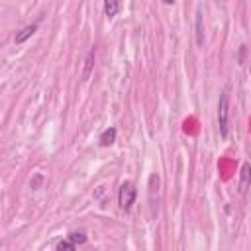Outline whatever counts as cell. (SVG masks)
I'll return each instance as SVG.
<instances>
[{"instance_id":"6da1fadb","label":"cell","mask_w":251,"mask_h":251,"mask_svg":"<svg viewBox=\"0 0 251 251\" xmlns=\"http://www.w3.org/2000/svg\"><path fill=\"white\" fill-rule=\"evenodd\" d=\"M228 122H230V94L228 88L220 94L218 102V128H220V138H228Z\"/></svg>"},{"instance_id":"7a4b0ae2","label":"cell","mask_w":251,"mask_h":251,"mask_svg":"<svg viewBox=\"0 0 251 251\" xmlns=\"http://www.w3.org/2000/svg\"><path fill=\"white\" fill-rule=\"evenodd\" d=\"M136 198H138L136 185H134V183H130V181H126V183L120 187V190H118V204H120V208H122V210H126V212L132 210V206H134Z\"/></svg>"},{"instance_id":"3957f363","label":"cell","mask_w":251,"mask_h":251,"mask_svg":"<svg viewBox=\"0 0 251 251\" xmlns=\"http://www.w3.org/2000/svg\"><path fill=\"white\" fill-rule=\"evenodd\" d=\"M249 187H251V165L249 163H243L241 165V171H239V192L245 194Z\"/></svg>"},{"instance_id":"277c9868","label":"cell","mask_w":251,"mask_h":251,"mask_svg":"<svg viewBox=\"0 0 251 251\" xmlns=\"http://www.w3.org/2000/svg\"><path fill=\"white\" fill-rule=\"evenodd\" d=\"M194 34H196V45H204V24H202V8H196V18H194Z\"/></svg>"},{"instance_id":"5b68a950","label":"cell","mask_w":251,"mask_h":251,"mask_svg":"<svg viewBox=\"0 0 251 251\" xmlns=\"http://www.w3.org/2000/svg\"><path fill=\"white\" fill-rule=\"evenodd\" d=\"M38 32V24H30V26H26V28H22L18 34H16V38H14V42L20 45V43H24L26 40H30L34 34Z\"/></svg>"},{"instance_id":"8992f818","label":"cell","mask_w":251,"mask_h":251,"mask_svg":"<svg viewBox=\"0 0 251 251\" xmlns=\"http://www.w3.org/2000/svg\"><path fill=\"white\" fill-rule=\"evenodd\" d=\"M116 136H118V132H116V128H106L102 134H100V146L102 147H110L114 142H116Z\"/></svg>"},{"instance_id":"52a82bcc","label":"cell","mask_w":251,"mask_h":251,"mask_svg":"<svg viewBox=\"0 0 251 251\" xmlns=\"http://www.w3.org/2000/svg\"><path fill=\"white\" fill-rule=\"evenodd\" d=\"M118 12H120V0H104V14L108 18L118 16Z\"/></svg>"},{"instance_id":"ba28073f","label":"cell","mask_w":251,"mask_h":251,"mask_svg":"<svg viewBox=\"0 0 251 251\" xmlns=\"http://www.w3.org/2000/svg\"><path fill=\"white\" fill-rule=\"evenodd\" d=\"M92 65H94V49H90V51H88V55H86V61H84V71H83V81H86V79L90 77Z\"/></svg>"},{"instance_id":"9c48e42d","label":"cell","mask_w":251,"mask_h":251,"mask_svg":"<svg viewBox=\"0 0 251 251\" xmlns=\"http://www.w3.org/2000/svg\"><path fill=\"white\" fill-rule=\"evenodd\" d=\"M69 239L75 241L77 245H83V243H86V233L84 231H73V233H69Z\"/></svg>"},{"instance_id":"30bf717a","label":"cell","mask_w":251,"mask_h":251,"mask_svg":"<svg viewBox=\"0 0 251 251\" xmlns=\"http://www.w3.org/2000/svg\"><path fill=\"white\" fill-rule=\"evenodd\" d=\"M75 247H77V243H75V241H71L69 237L57 243V251H69V249H75Z\"/></svg>"},{"instance_id":"8fae6325","label":"cell","mask_w":251,"mask_h":251,"mask_svg":"<svg viewBox=\"0 0 251 251\" xmlns=\"http://www.w3.org/2000/svg\"><path fill=\"white\" fill-rule=\"evenodd\" d=\"M42 181H43V177H42V175H36V179H34V181H32V188H38V187H40V183H42Z\"/></svg>"},{"instance_id":"7c38bea8","label":"cell","mask_w":251,"mask_h":251,"mask_svg":"<svg viewBox=\"0 0 251 251\" xmlns=\"http://www.w3.org/2000/svg\"><path fill=\"white\" fill-rule=\"evenodd\" d=\"M163 2H165L167 6H171V4H175V2H177V0H163Z\"/></svg>"},{"instance_id":"4fadbf2b","label":"cell","mask_w":251,"mask_h":251,"mask_svg":"<svg viewBox=\"0 0 251 251\" xmlns=\"http://www.w3.org/2000/svg\"><path fill=\"white\" fill-rule=\"evenodd\" d=\"M249 73H251V63H249Z\"/></svg>"}]
</instances>
